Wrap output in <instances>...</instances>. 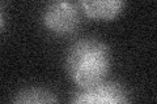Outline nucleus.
<instances>
[{"instance_id":"obj_1","label":"nucleus","mask_w":157,"mask_h":104,"mask_svg":"<svg viewBox=\"0 0 157 104\" xmlns=\"http://www.w3.org/2000/svg\"><path fill=\"white\" fill-rule=\"evenodd\" d=\"M66 68L78 88L100 83L106 80L111 68L110 48L100 38H80L68 48Z\"/></svg>"},{"instance_id":"obj_2","label":"nucleus","mask_w":157,"mask_h":104,"mask_svg":"<svg viewBox=\"0 0 157 104\" xmlns=\"http://www.w3.org/2000/svg\"><path fill=\"white\" fill-rule=\"evenodd\" d=\"M42 20L48 31L59 37H67L80 26V8L73 2H52L43 9Z\"/></svg>"},{"instance_id":"obj_3","label":"nucleus","mask_w":157,"mask_h":104,"mask_svg":"<svg viewBox=\"0 0 157 104\" xmlns=\"http://www.w3.org/2000/svg\"><path fill=\"white\" fill-rule=\"evenodd\" d=\"M71 104H131V95L124 85L117 81H102L93 86L78 88Z\"/></svg>"},{"instance_id":"obj_4","label":"nucleus","mask_w":157,"mask_h":104,"mask_svg":"<svg viewBox=\"0 0 157 104\" xmlns=\"http://www.w3.org/2000/svg\"><path fill=\"white\" fill-rule=\"evenodd\" d=\"M77 5L89 18L109 21L123 12L126 3L121 0H84L78 2Z\"/></svg>"},{"instance_id":"obj_5","label":"nucleus","mask_w":157,"mask_h":104,"mask_svg":"<svg viewBox=\"0 0 157 104\" xmlns=\"http://www.w3.org/2000/svg\"><path fill=\"white\" fill-rule=\"evenodd\" d=\"M12 104H59V100L55 94L46 87L29 86L16 94Z\"/></svg>"},{"instance_id":"obj_6","label":"nucleus","mask_w":157,"mask_h":104,"mask_svg":"<svg viewBox=\"0 0 157 104\" xmlns=\"http://www.w3.org/2000/svg\"><path fill=\"white\" fill-rule=\"evenodd\" d=\"M4 22H6V18H4V13L2 11V8H0V33H2L3 27H4Z\"/></svg>"}]
</instances>
